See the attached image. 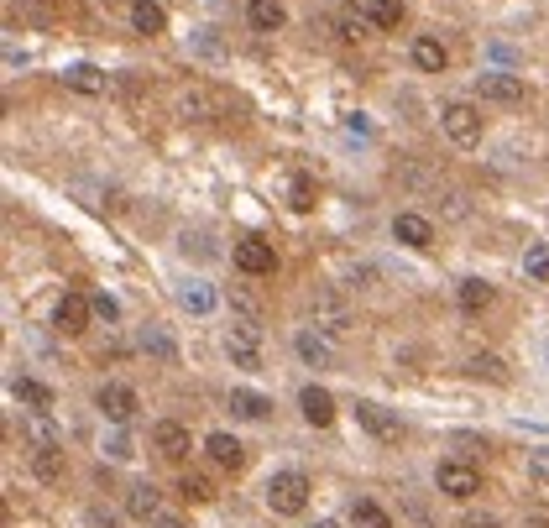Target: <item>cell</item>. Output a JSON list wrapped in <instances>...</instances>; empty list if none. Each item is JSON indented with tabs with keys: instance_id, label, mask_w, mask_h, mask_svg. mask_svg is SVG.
I'll list each match as a JSON object with an SVG mask.
<instances>
[{
	"instance_id": "obj_2",
	"label": "cell",
	"mask_w": 549,
	"mask_h": 528,
	"mask_svg": "<svg viewBox=\"0 0 549 528\" xmlns=\"http://www.w3.org/2000/svg\"><path fill=\"white\" fill-rule=\"evenodd\" d=\"M309 314H314V330H325L330 340H346L356 330V309L346 304V293H340V288H319L309 298Z\"/></svg>"
},
{
	"instance_id": "obj_4",
	"label": "cell",
	"mask_w": 549,
	"mask_h": 528,
	"mask_svg": "<svg viewBox=\"0 0 549 528\" xmlns=\"http://www.w3.org/2000/svg\"><path fill=\"white\" fill-rule=\"evenodd\" d=\"M440 126H445V136L455 147H476V142H482V110H476L471 100H450L440 110Z\"/></svg>"
},
{
	"instance_id": "obj_31",
	"label": "cell",
	"mask_w": 549,
	"mask_h": 528,
	"mask_svg": "<svg viewBox=\"0 0 549 528\" xmlns=\"http://www.w3.org/2000/svg\"><path fill=\"white\" fill-rule=\"evenodd\" d=\"M178 497L183 502H215V481L199 476V471H183L178 476Z\"/></svg>"
},
{
	"instance_id": "obj_1",
	"label": "cell",
	"mask_w": 549,
	"mask_h": 528,
	"mask_svg": "<svg viewBox=\"0 0 549 528\" xmlns=\"http://www.w3.org/2000/svg\"><path fill=\"white\" fill-rule=\"evenodd\" d=\"M262 497H267V508L278 518H299L309 508V476L304 471H272Z\"/></svg>"
},
{
	"instance_id": "obj_34",
	"label": "cell",
	"mask_w": 549,
	"mask_h": 528,
	"mask_svg": "<svg viewBox=\"0 0 549 528\" xmlns=\"http://www.w3.org/2000/svg\"><path fill=\"white\" fill-rule=\"evenodd\" d=\"M372 21L382 32H393L398 21H403V0H372Z\"/></svg>"
},
{
	"instance_id": "obj_6",
	"label": "cell",
	"mask_w": 549,
	"mask_h": 528,
	"mask_svg": "<svg viewBox=\"0 0 549 528\" xmlns=\"http://www.w3.org/2000/svg\"><path fill=\"white\" fill-rule=\"evenodd\" d=\"M95 408L105 413L110 424H131L136 419V408H142V398H136V387H126V382H105L100 393H95Z\"/></svg>"
},
{
	"instance_id": "obj_42",
	"label": "cell",
	"mask_w": 549,
	"mask_h": 528,
	"mask_svg": "<svg viewBox=\"0 0 549 528\" xmlns=\"http://www.w3.org/2000/svg\"><path fill=\"white\" fill-rule=\"evenodd\" d=\"M183 241H194V257H215V246H210V236H183Z\"/></svg>"
},
{
	"instance_id": "obj_11",
	"label": "cell",
	"mask_w": 549,
	"mask_h": 528,
	"mask_svg": "<svg viewBox=\"0 0 549 528\" xmlns=\"http://www.w3.org/2000/svg\"><path fill=\"white\" fill-rule=\"evenodd\" d=\"M152 450L163 455V461H189V450H194V440H189V424L163 419V424L152 429Z\"/></svg>"
},
{
	"instance_id": "obj_25",
	"label": "cell",
	"mask_w": 549,
	"mask_h": 528,
	"mask_svg": "<svg viewBox=\"0 0 549 528\" xmlns=\"http://www.w3.org/2000/svg\"><path fill=\"white\" fill-rule=\"evenodd\" d=\"M63 471H68L63 445H37V450H32V476H37V481H48V487H53V481H63Z\"/></svg>"
},
{
	"instance_id": "obj_40",
	"label": "cell",
	"mask_w": 549,
	"mask_h": 528,
	"mask_svg": "<svg viewBox=\"0 0 549 528\" xmlns=\"http://www.w3.org/2000/svg\"><path fill=\"white\" fill-rule=\"evenodd\" d=\"M37 445H58V429H53L48 419H37V424H32V450H37Z\"/></svg>"
},
{
	"instance_id": "obj_23",
	"label": "cell",
	"mask_w": 549,
	"mask_h": 528,
	"mask_svg": "<svg viewBox=\"0 0 549 528\" xmlns=\"http://www.w3.org/2000/svg\"><path fill=\"white\" fill-rule=\"evenodd\" d=\"M178 110H183V121H194V126H210L220 105H215V95H210V89H183Z\"/></svg>"
},
{
	"instance_id": "obj_28",
	"label": "cell",
	"mask_w": 549,
	"mask_h": 528,
	"mask_svg": "<svg viewBox=\"0 0 549 528\" xmlns=\"http://www.w3.org/2000/svg\"><path fill=\"white\" fill-rule=\"evenodd\" d=\"M351 528H398V523L387 518V508H382V502H372V497H356V502H351Z\"/></svg>"
},
{
	"instance_id": "obj_19",
	"label": "cell",
	"mask_w": 549,
	"mask_h": 528,
	"mask_svg": "<svg viewBox=\"0 0 549 528\" xmlns=\"http://www.w3.org/2000/svg\"><path fill=\"white\" fill-rule=\"evenodd\" d=\"M393 236H398L403 246H414V251H424V246H434V225H429L424 215H414V210H403V215L393 220Z\"/></svg>"
},
{
	"instance_id": "obj_14",
	"label": "cell",
	"mask_w": 549,
	"mask_h": 528,
	"mask_svg": "<svg viewBox=\"0 0 549 528\" xmlns=\"http://www.w3.org/2000/svg\"><path fill=\"white\" fill-rule=\"evenodd\" d=\"M299 413H304V424H314V429H330L335 424V398L325 393V387H304L299 393Z\"/></svg>"
},
{
	"instance_id": "obj_22",
	"label": "cell",
	"mask_w": 549,
	"mask_h": 528,
	"mask_svg": "<svg viewBox=\"0 0 549 528\" xmlns=\"http://www.w3.org/2000/svg\"><path fill=\"white\" fill-rule=\"evenodd\" d=\"M466 372H471L476 382H497V387H508V382H513V372H508V361H502L497 351H476V356L466 361Z\"/></svg>"
},
{
	"instance_id": "obj_30",
	"label": "cell",
	"mask_w": 549,
	"mask_h": 528,
	"mask_svg": "<svg viewBox=\"0 0 549 528\" xmlns=\"http://www.w3.org/2000/svg\"><path fill=\"white\" fill-rule=\"evenodd\" d=\"M178 304L189 309V314H215L220 298H215V288H210V283H183V288H178Z\"/></svg>"
},
{
	"instance_id": "obj_7",
	"label": "cell",
	"mask_w": 549,
	"mask_h": 528,
	"mask_svg": "<svg viewBox=\"0 0 549 528\" xmlns=\"http://www.w3.org/2000/svg\"><path fill=\"white\" fill-rule=\"evenodd\" d=\"M356 424L372 434V440H382V445H398L403 440V424H398V413H387L382 403H372V398H361L356 403Z\"/></svg>"
},
{
	"instance_id": "obj_3",
	"label": "cell",
	"mask_w": 549,
	"mask_h": 528,
	"mask_svg": "<svg viewBox=\"0 0 549 528\" xmlns=\"http://www.w3.org/2000/svg\"><path fill=\"white\" fill-rule=\"evenodd\" d=\"M225 356L241 372H262V325L257 319H231V330H225Z\"/></svg>"
},
{
	"instance_id": "obj_26",
	"label": "cell",
	"mask_w": 549,
	"mask_h": 528,
	"mask_svg": "<svg viewBox=\"0 0 549 528\" xmlns=\"http://www.w3.org/2000/svg\"><path fill=\"white\" fill-rule=\"evenodd\" d=\"M492 298H497V288H492V283H482V278H466L461 288H455V304H461L466 314H482V309H492Z\"/></svg>"
},
{
	"instance_id": "obj_32",
	"label": "cell",
	"mask_w": 549,
	"mask_h": 528,
	"mask_svg": "<svg viewBox=\"0 0 549 528\" xmlns=\"http://www.w3.org/2000/svg\"><path fill=\"white\" fill-rule=\"evenodd\" d=\"M288 210H299V215L314 210V178L309 173H293L288 178Z\"/></svg>"
},
{
	"instance_id": "obj_20",
	"label": "cell",
	"mask_w": 549,
	"mask_h": 528,
	"mask_svg": "<svg viewBox=\"0 0 549 528\" xmlns=\"http://www.w3.org/2000/svg\"><path fill=\"white\" fill-rule=\"evenodd\" d=\"M11 398H16L21 408H32V413H48V408H53V387L37 382V377H16V382H11Z\"/></svg>"
},
{
	"instance_id": "obj_37",
	"label": "cell",
	"mask_w": 549,
	"mask_h": 528,
	"mask_svg": "<svg viewBox=\"0 0 549 528\" xmlns=\"http://www.w3.org/2000/svg\"><path fill=\"white\" fill-rule=\"evenodd\" d=\"M89 304H95V319H105V325H116V319H121V304H116L110 293H95Z\"/></svg>"
},
{
	"instance_id": "obj_24",
	"label": "cell",
	"mask_w": 549,
	"mask_h": 528,
	"mask_svg": "<svg viewBox=\"0 0 549 528\" xmlns=\"http://www.w3.org/2000/svg\"><path fill=\"white\" fill-rule=\"evenodd\" d=\"M246 21H251V32H278L288 21V6H283V0H251Z\"/></svg>"
},
{
	"instance_id": "obj_41",
	"label": "cell",
	"mask_w": 549,
	"mask_h": 528,
	"mask_svg": "<svg viewBox=\"0 0 549 528\" xmlns=\"http://www.w3.org/2000/svg\"><path fill=\"white\" fill-rule=\"evenodd\" d=\"M461 528H502V518H492V513H466Z\"/></svg>"
},
{
	"instance_id": "obj_46",
	"label": "cell",
	"mask_w": 549,
	"mask_h": 528,
	"mask_svg": "<svg viewBox=\"0 0 549 528\" xmlns=\"http://www.w3.org/2000/svg\"><path fill=\"white\" fill-rule=\"evenodd\" d=\"M544 361H549V346H544Z\"/></svg>"
},
{
	"instance_id": "obj_13",
	"label": "cell",
	"mask_w": 549,
	"mask_h": 528,
	"mask_svg": "<svg viewBox=\"0 0 549 528\" xmlns=\"http://www.w3.org/2000/svg\"><path fill=\"white\" fill-rule=\"evenodd\" d=\"M126 513L136 523H152L157 513H163V492H157L152 481H131V487H126Z\"/></svg>"
},
{
	"instance_id": "obj_9",
	"label": "cell",
	"mask_w": 549,
	"mask_h": 528,
	"mask_svg": "<svg viewBox=\"0 0 549 528\" xmlns=\"http://www.w3.org/2000/svg\"><path fill=\"white\" fill-rule=\"evenodd\" d=\"M236 267L246 272V278H272V267H278V251H272L262 236H246V241H236Z\"/></svg>"
},
{
	"instance_id": "obj_10",
	"label": "cell",
	"mask_w": 549,
	"mask_h": 528,
	"mask_svg": "<svg viewBox=\"0 0 549 528\" xmlns=\"http://www.w3.org/2000/svg\"><path fill=\"white\" fill-rule=\"evenodd\" d=\"M293 351H299V361L314 366V372H330V366H340L325 330H299V335H293Z\"/></svg>"
},
{
	"instance_id": "obj_21",
	"label": "cell",
	"mask_w": 549,
	"mask_h": 528,
	"mask_svg": "<svg viewBox=\"0 0 549 528\" xmlns=\"http://www.w3.org/2000/svg\"><path fill=\"white\" fill-rule=\"evenodd\" d=\"M131 27L142 37H163L168 32V11L157 0H131Z\"/></svg>"
},
{
	"instance_id": "obj_45",
	"label": "cell",
	"mask_w": 549,
	"mask_h": 528,
	"mask_svg": "<svg viewBox=\"0 0 549 528\" xmlns=\"http://www.w3.org/2000/svg\"><path fill=\"white\" fill-rule=\"evenodd\" d=\"M314 528H340V523H330V518H319V523H314Z\"/></svg>"
},
{
	"instance_id": "obj_43",
	"label": "cell",
	"mask_w": 549,
	"mask_h": 528,
	"mask_svg": "<svg viewBox=\"0 0 549 528\" xmlns=\"http://www.w3.org/2000/svg\"><path fill=\"white\" fill-rule=\"evenodd\" d=\"M147 528H189V523H183V518H168V513H157Z\"/></svg>"
},
{
	"instance_id": "obj_44",
	"label": "cell",
	"mask_w": 549,
	"mask_h": 528,
	"mask_svg": "<svg viewBox=\"0 0 549 528\" xmlns=\"http://www.w3.org/2000/svg\"><path fill=\"white\" fill-rule=\"evenodd\" d=\"M529 528H549V518H544V513H534V518H529Z\"/></svg>"
},
{
	"instance_id": "obj_8",
	"label": "cell",
	"mask_w": 549,
	"mask_h": 528,
	"mask_svg": "<svg viewBox=\"0 0 549 528\" xmlns=\"http://www.w3.org/2000/svg\"><path fill=\"white\" fill-rule=\"evenodd\" d=\"M89 319H95V304H89L84 293H63L58 304H53V330L58 335H84Z\"/></svg>"
},
{
	"instance_id": "obj_38",
	"label": "cell",
	"mask_w": 549,
	"mask_h": 528,
	"mask_svg": "<svg viewBox=\"0 0 549 528\" xmlns=\"http://www.w3.org/2000/svg\"><path fill=\"white\" fill-rule=\"evenodd\" d=\"M105 455H110V461H131V434H110V440H105Z\"/></svg>"
},
{
	"instance_id": "obj_12",
	"label": "cell",
	"mask_w": 549,
	"mask_h": 528,
	"mask_svg": "<svg viewBox=\"0 0 549 528\" xmlns=\"http://www.w3.org/2000/svg\"><path fill=\"white\" fill-rule=\"evenodd\" d=\"M476 100L518 105V100H523V79H518V74H476Z\"/></svg>"
},
{
	"instance_id": "obj_15",
	"label": "cell",
	"mask_w": 549,
	"mask_h": 528,
	"mask_svg": "<svg viewBox=\"0 0 549 528\" xmlns=\"http://www.w3.org/2000/svg\"><path fill=\"white\" fill-rule=\"evenodd\" d=\"M408 58H414L419 74H445L450 68V48L440 37H414V48H408Z\"/></svg>"
},
{
	"instance_id": "obj_18",
	"label": "cell",
	"mask_w": 549,
	"mask_h": 528,
	"mask_svg": "<svg viewBox=\"0 0 549 528\" xmlns=\"http://www.w3.org/2000/svg\"><path fill=\"white\" fill-rule=\"evenodd\" d=\"M204 450H210V461L225 466V471H241V466H246V445L236 440V434H225V429L210 434V440H204Z\"/></svg>"
},
{
	"instance_id": "obj_5",
	"label": "cell",
	"mask_w": 549,
	"mask_h": 528,
	"mask_svg": "<svg viewBox=\"0 0 549 528\" xmlns=\"http://www.w3.org/2000/svg\"><path fill=\"white\" fill-rule=\"evenodd\" d=\"M434 487H440L450 502H471L476 492H482V476H476V466H466V461H440L434 466Z\"/></svg>"
},
{
	"instance_id": "obj_33",
	"label": "cell",
	"mask_w": 549,
	"mask_h": 528,
	"mask_svg": "<svg viewBox=\"0 0 549 528\" xmlns=\"http://www.w3.org/2000/svg\"><path fill=\"white\" fill-rule=\"evenodd\" d=\"M523 278H529V283H549V241L523 251Z\"/></svg>"
},
{
	"instance_id": "obj_16",
	"label": "cell",
	"mask_w": 549,
	"mask_h": 528,
	"mask_svg": "<svg viewBox=\"0 0 549 528\" xmlns=\"http://www.w3.org/2000/svg\"><path fill=\"white\" fill-rule=\"evenodd\" d=\"M225 408H231L236 419H246V424H262L267 413H272V398L251 393V387H231V393H225Z\"/></svg>"
},
{
	"instance_id": "obj_27",
	"label": "cell",
	"mask_w": 549,
	"mask_h": 528,
	"mask_svg": "<svg viewBox=\"0 0 549 528\" xmlns=\"http://www.w3.org/2000/svg\"><path fill=\"white\" fill-rule=\"evenodd\" d=\"M136 346H142V356H152V361H163V366H173L178 361V346H173V335L168 330H142V340H136Z\"/></svg>"
},
{
	"instance_id": "obj_35",
	"label": "cell",
	"mask_w": 549,
	"mask_h": 528,
	"mask_svg": "<svg viewBox=\"0 0 549 528\" xmlns=\"http://www.w3.org/2000/svg\"><path fill=\"white\" fill-rule=\"evenodd\" d=\"M231 314H236V319H257V325H262V304H257L246 288H231Z\"/></svg>"
},
{
	"instance_id": "obj_36",
	"label": "cell",
	"mask_w": 549,
	"mask_h": 528,
	"mask_svg": "<svg viewBox=\"0 0 549 528\" xmlns=\"http://www.w3.org/2000/svg\"><path fill=\"white\" fill-rule=\"evenodd\" d=\"M194 53H199V58H220L225 48H220V37H215L210 27H199V32H194Z\"/></svg>"
},
{
	"instance_id": "obj_39",
	"label": "cell",
	"mask_w": 549,
	"mask_h": 528,
	"mask_svg": "<svg viewBox=\"0 0 549 528\" xmlns=\"http://www.w3.org/2000/svg\"><path fill=\"white\" fill-rule=\"evenodd\" d=\"M529 476L539 487H549V450H529Z\"/></svg>"
},
{
	"instance_id": "obj_17",
	"label": "cell",
	"mask_w": 549,
	"mask_h": 528,
	"mask_svg": "<svg viewBox=\"0 0 549 528\" xmlns=\"http://www.w3.org/2000/svg\"><path fill=\"white\" fill-rule=\"evenodd\" d=\"M63 84L74 89V95H105L110 89V74L95 63H74V68H63Z\"/></svg>"
},
{
	"instance_id": "obj_29",
	"label": "cell",
	"mask_w": 549,
	"mask_h": 528,
	"mask_svg": "<svg viewBox=\"0 0 549 528\" xmlns=\"http://www.w3.org/2000/svg\"><path fill=\"white\" fill-rule=\"evenodd\" d=\"M377 21H372V11H356V6H346L335 16V32H340V42H361L366 32H372Z\"/></svg>"
}]
</instances>
